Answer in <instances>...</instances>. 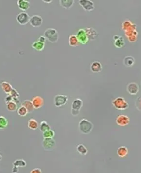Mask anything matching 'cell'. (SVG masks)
<instances>
[{"instance_id": "4fadbf2b", "label": "cell", "mask_w": 141, "mask_h": 173, "mask_svg": "<svg viewBox=\"0 0 141 173\" xmlns=\"http://www.w3.org/2000/svg\"><path fill=\"white\" fill-rule=\"evenodd\" d=\"M127 91L131 95L137 94L139 91V87L136 83L131 82L128 84L127 87Z\"/></svg>"}, {"instance_id": "2e32d148", "label": "cell", "mask_w": 141, "mask_h": 173, "mask_svg": "<svg viewBox=\"0 0 141 173\" xmlns=\"http://www.w3.org/2000/svg\"><path fill=\"white\" fill-rule=\"evenodd\" d=\"M90 69L94 73H99L103 69V65L99 61H94L90 65Z\"/></svg>"}, {"instance_id": "6da1fadb", "label": "cell", "mask_w": 141, "mask_h": 173, "mask_svg": "<svg viewBox=\"0 0 141 173\" xmlns=\"http://www.w3.org/2000/svg\"><path fill=\"white\" fill-rule=\"evenodd\" d=\"M80 131L83 134H89L92 131L94 125L90 121L86 119H83L78 125Z\"/></svg>"}, {"instance_id": "484cf974", "label": "cell", "mask_w": 141, "mask_h": 173, "mask_svg": "<svg viewBox=\"0 0 141 173\" xmlns=\"http://www.w3.org/2000/svg\"><path fill=\"white\" fill-rule=\"evenodd\" d=\"M28 126L30 129L35 130L38 128L39 124L35 119H30L28 121Z\"/></svg>"}, {"instance_id": "7c38bea8", "label": "cell", "mask_w": 141, "mask_h": 173, "mask_svg": "<svg viewBox=\"0 0 141 173\" xmlns=\"http://www.w3.org/2000/svg\"><path fill=\"white\" fill-rule=\"evenodd\" d=\"M31 101H32L34 109H39L44 105V100L43 98L40 96L34 97L33 98Z\"/></svg>"}, {"instance_id": "5b68a950", "label": "cell", "mask_w": 141, "mask_h": 173, "mask_svg": "<svg viewBox=\"0 0 141 173\" xmlns=\"http://www.w3.org/2000/svg\"><path fill=\"white\" fill-rule=\"evenodd\" d=\"M42 146L46 151H52L56 146V142L53 138H44L42 141Z\"/></svg>"}, {"instance_id": "f546056e", "label": "cell", "mask_w": 141, "mask_h": 173, "mask_svg": "<svg viewBox=\"0 0 141 173\" xmlns=\"http://www.w3.org/2000/svg\"><path fill=\"white\" fill-rule=\"evenodd\" d=\"M114 45L118 48L122 47L125 45V41L122 36H120L119 38L115 41Z\"/></svg>"}, {"instance_id": "1f68e13d", "label": "cell", "mask_w": 141, "mask_h": 173, "mask_svg": "<svg viewBox=\"0 0 141 173\" xmlns=\"http://www.w3.org/2000/svg\"><path fill=\"white\" fill-rule=\"evenodd\" d=\"M7 119L3 116H0V129H5L8 125Z\"/></svg>"}, {"instance_id": "7bdbcfd3", "label": "cell", "mask_w": 141, "mask_h": 173, "mask_svg": "<svg viewBox=\"0 0 141 173\" xmlns=\"http://www.w3.org/2000/svg\"><path fill=\"white\" fill-rule=\"evenodd\" d=\"M2 159V156L1 155H0V161Z\"/></svg>"}, {"instance_id": "83f0119b", "label": "cell", "mask_w": 141, "mask_h": 173, "mask_svg": "<svg viewBox=\"0 0 141 173\" xmlns=\"http://www.w3.org/2000/svg\"><path fill=\"white\" fill-rule=\"evenodd\" d=\"M76 150L77 152L82 155H85L88 152L87 148L82 144H79L76 148Z\"/></svg>"}, {"instance_id": "9a60e30c", "label": "cell", "mask_w": 141, "mask_h": 173, "mask_svg": "<svg viewBox=\"0 0 141 173\" xmlns=\"http://www.w3.org/2000/svg\"><path fill=\"white\" fill-rule=\"evenodd\" d=\"M122 28L125 32L129 30H136V25L133 24L131 20H126L122 24Z\"/></svg>"}, {"instance_id": "8992f818", "label": "cell", "mask_w": 141, "mask_h": 173, "mask_svg": "<svg viewBox=\"0 0 141 173\" xmlns=\"http://www.w3.org/2000/svg\"><path fill=\"white\" fill-rule=\"evenodd\" d=\"M68 97L66 95L58 94L54 97V104L56 107H61L64 105L67 102Z\"/></svg>"}, {"instance_id": "7a4b0ae2", "label": "cell", "mask_w": 141, "mask_h": 173, "mask_svg": "<svg viewBox=\"0 0 141 173\" xmlns=\"http://www.w3.org/2000/svg\"><path fill=\"white\" fill-rule=\"evenodd\" d=\"M44 36L47 40L52 43H55L58 41L59 38V34L57 30L54 28H48L45 30Z\"/></svg>"}, {"instance_id": "8fae6325", "label": "cell", "mask_w": 141, "mask_h": 173, "mask_svg": "<svg viewBox=\"0 0 141 173\" xmlns=\"http://www.w3.org/2000/svg\"><path fill=\"white\" fill-rule=\"evenodd\" d=\"M29 22L33 27L38 28L41 26L43 23V19L40 15H33L30 17Z\"/></svg>"}, {"instance_id": "44dd1931", "label": "cell", "mask_w": 141, "mask_h": 173, "mask_svg": "<svg viewBox=\"0 0 141 173\" xmlns=\"http://www.w3.org/2000/svg\"><path fill=\"white\" fill-rule=\"evenodd\" d=\"M75 3L74 0H60V4L61 6L66 9H69L71 8Z\"/></svg>"}, {"instance_id": "277c9868", "label": "cell", "mask_w": 141, "mask_h": 173, "mask_svg": "<svg viewBox=\"0 0 141 173\" xmlns=\"http://www.w3.org/2000/svg\"><path fill=\"white\" fill-rule=\"evenodd\" d=\"M83 106V101L81 99L77 98L73 101L71 105V114L73 116H77L80 110Z\"/></svg>"}, {"instance_id": "b9f144b4", "label": "cell", "mask_w": 141, "mask_h": 173, "mask_svg": "<svg viewBox=\"0 0 141 173\" xmlns=\"http://www.w3.org/2000/svg\"><path fill=\"white\" fill-rule=\"evenodd\" d=\"M44 2H46V3H50V2H52V0H50L49 1H43Z\"/></svg>"}, {"instance_id": "74e56055", "label": "cell", "mask_w": 141, "mask_h": 173, "mask_svg": "<svg viewBox=\"0 0 141 173\" xmlns=\"http://www.w3.org/2000/svg\"><path fill=\"white\" fill-rule=\"evenodd\" d=\"M46 40H47V38H46L45 37L44 35V36H40V37H39L38 41H40V42H43V43H45L46 42Z\"/></svg>"}, {"instance_id": "f1b7e54d", "label": "cell", "mask_w": 141, "mask_h": 173, "mask_svg": "<svg viewBox=\"0 0 141 173\" xmlns=\"http://www.w3.org/2000/svg\"><path fill=\"white\" fill-rule=\"evenodd\" d=\"M40 129L41 132L44 133V132L47 131L48 130L51 129V127L48 123V122L47 121H43L40 123Z\"/></svg>"}, {"instance_id": "4316f807", "label": "cell", "mask_w": 141, "mask_h": 173, "mask_svg": "<svg viewBox=\"0 0 141 173\" xmlns=\"http://www.w3.org/2000/svg\"><path fill=\"white\" fill-rule=\"evenodd\" d=\"M6 108L9 111L13 112L16 111L18 109V105L15 101H10L6 104Z\"/></svg>"}, {"instance_id": "e575fe53", "label": "cell", "mask_w": 141, "mask_h": 173, "mask_svg": "<svg viewBox=\"0 0 141 173\" xmlns=\"http://www.w3.org/2000/svg\"><path fill=\"white\" fill-rule=\"evenodd\" d=\"M10 95H11L13 97V99H14V101H15V100H19L18 98L19 97V94L15 89L13 88V90H12V92H11Z\"/></svg>"}, {"instance_id": "52a82bcc", "label": "cell", "mask_w": 141, "mask_h": 173, "mask_svg": "<svg viewBox=\"0 0 141 173\" xmlns=\"http://www.w3.org/2000/svg\"><path fill=\"white\" fill-rule=\"evenodd\" d=\"M76 36L78 39L79 43L82 44H86L89 42V38L86 35L85 30L83 28H81L76 32Z\"/></svg>"}, {"instance_id": "4dcf8cb0", "label": "cell", "mask_w": 141, "mask_h": 173, "mask_svg": "<svg viewBox=\"0 0 141 173\" xmlns=\"http://www.w3.org/2000/svg\"><path fill=\"white\" fill-rule=\"evenodd\" d=\"M27 164L25 161L23 159H18L15 161L13 163V165L16 167H24L26 166Z\"/></svg>"}, {"instance_id": "ffe728a7", "label": "cell", "mask_w": 141, "mask_h": 173, "mask_svg": "<svg viewBox=\"0 0 141 173\" xmlns=\"http://www.w3.org/2000/svg\"><path fill=\"white\" fill-rule=\"evenodd\" d=\"M21 105L24 106L28 110V113H30V114L33 113L34 110L32 101L30 100H25L21 103Z\"/></svg>"}, {"instance_id": "8d00e7d4", "label": "cell", "mask_w": 141, "mask_h": 173, "mask_svg": "<svg viewBox=\"0 0 141 173\" xmlns=\"http://www.w3.org/2000/svg\"><path fill=\"white\" fill-rule=\"evenodd\" d=\"M14 101V99H13V97L12 96L9 94L8 96H7L5 99V101L6 102V104L8 102H10V101Z\"/></svg>"}, {"instance_id": "f35d334b", "label": "cell", "mask_w": 141, "mask_h": 173, "mask_svg": "<svg viewBox=\"0 0 141 173\" xmlns=\"http://www.w3.org/2000/svg\"><path fill=\"white\" fill-rule=\"evenodd\" d=\"M30 173H42V172L41 169L37 168L34 169L30 171Z\"/></svg>"}, {"instance_id": "30bf717a", "label": "cell", "mask_w": 141, "mask_h": 173, "mask_svg": "<svg viewBox=\"0 0 141 173\" xmlns=\"http://www.w3.org/2000/svg\"><path fill=\"white\" fill-rule=\"evenodd\" d=\"M116 123L119 126L125 127L129 124L130 123V118L127 115L122 114L117 117Z\"/></svg>"}, {"instance_id": "9c48e42d", "label": "cell", "mask_w": 141, "mask_h": 173, "mask_svg": "<svg viewBox=\"0 0 141 173\" xmlns=\"http://www.w3.org/2000/svg\"><path fill=\"white\" fill-rule=\"evenodd\" d=\"M78 2L85 10L91 11L95 9L94 3L91 0H79Z\"/></svg>"}, {"instance_id": "cb8c5ba5", "label": "cell", "mask_w": 141, "mask_h": 173, "mask_svg": "<svg viewBox=\"0 0 141 173\" xmlns=\"http://www.w3.org/2000/svg\"><path fill=\"white\" fill-rule=\"evenodd\" d=\"M79 42L76 36L74 34H72L69 37V44L71 46H77L79 44Z\"/></svg>"}, {"instance_id": "836d02e7", "label": "cell", "mask_w": 141, "mask_h": 173, "mask_svg": "<svg viewBox=\"0 0 141 173\" xmlns=\"http://www.w3.org/2000/svg\"><path fill=\"white\" fill-rule=\"evenodd\" d=\"M55 136V132L53 130L50 129L43 133L44 138H53Z\"/></svg>"}, {"instance_id": "603a6c76", "label": "cell", "mask_w": 141, "mask_h": 173, "mask_svg": "<svg viewBox=\"0 0 141 173\" xmlns=\"http://www.w3.org/2000/svg\"><path fill=\"white\" fill-rule=\"evenodd\" d=\"M129 150L125 146H121L118 148L117 151V154L119 157L123 158L126 157L128 154Z\"/></svg>"}, {"instance_id": "d6a6232c", "label": "cell", "mask_w": 141, "mask_h": 173, "mask_svg": "<svg viewBox=\"0 0 141 173\" xmlns=\"http://www.w3.org/2000/svg\"><path fill=\"white\" fill-rule=\"evenodd\" d=\"M17 113L19 116L24 117L28 114V111L24 106L21 105L19 108H18Z\"/></svg>"}, {"instance_id": "ab89813d", "label": "cell", "mask_w": 141, "mask_h": 173, "mask_svg": "<svg viewBox=\"0 0 141 173\" xmlns=\"http://www.w3.org/2000/svg\"><path fill=\"white\" fill-rule=\"evenodd\" d=\"M18 172H19V168H18V167L14 166L13 169H12V172H13V173H18Z\"/></svg>"}, {"instance_id": "ac0fdd59", "label": "cell", "mask_w": 141, "mask_h": 173, "mask_svg": "<svg viewBox=\"0 0 141 173\" xmlns=\"http://www.w3.org/2000/svg\"><path fill=\"white\" fill-rule=\"evenodd\" d=\"M125 34L129 42H135L137 38L138 33L136 30H132L125 32Z\"/></svg>"}, {"instance_id": "d6986e66", "label": "cell", "mask_w": 141, "mask_h": 173, "mask_svg": "<svg viewBox=\"0 0 141 173\" xmlns=\"http://www.w3.org/2000/svg\"><path fill=\"white\" fill-rule=\"evenodd\" d=\"M1 86L2 88L4 91V92L6 94H10L11 92H12V90H13V88L12 85H11L10 83L8 82H2L1 84Z\"/></svg>"}, {"instance_id": "7402d4cb", "label": "cell", "mask_w": 141, "mask_h": 173, "mask_svg": "<svg viewBox=\"0 0 141 173\" xmlns=\"http://www.w3.org/2000/svg\"><path fill=\"white\" fill-rule=\"evenodd\" d=\"M32 47L37 51H42L45 47V43H43L39 41H35L32 45Z\"/></svg>"}, {"instance_id": "5bb4252c", "label": "cell", "mask_w": 141, "mask_h": 173, "mask_svg": "<svg viewBox=\"0 0 141 173\" xmlns=\"http://www.w3.org/2000/svg\"><path fill=\"white\" fill-rule=\"evenodd\" d=\"M86 32V35L90 41H93L98 36V33L96 30L91 27H87L84 28Z\"/></svg>"}, {"instance_id": "ba28073f", "label": "cell", "mask_w": 141, "mask_h": 173, "mask_svg": "<svg viewBox=\"0 0 141 173\" xmlns=\"http://www.w3.org/2000/svg\"><path fill=\"white\" fill-rule=\"evenodd\" d=\"M30 17L28 13L25 12H21L16 16V20L19 24L24 25L29 22Z\"/></svg>"}, {"instance_id": "e0dca14e", "label": "cell", "mask_w": 141, "mask_h": 173, "mask_svg": "<svg viewBox=\"0 0 141 173\" xmlns=\"http://www.w3.org/2000/svg\"><path fill=\"white\" fill-rule=\"evenodd\" d=\"M17 5L19 8L23 11L29 9L30 7V2L27 0H18Z\"/></svg>"}, {"instance_id": "d590c367", "label": "cell", "mask_w": 141, "mask_h": 173, "mask_svg": "<svg viewBox=\"0 0 141 173\" xmlns=\"http://www.w3.org/2000/svg\"><path fill=\"white\" fill-rule=\"evenodd\" d=\"M135 106L139 111H141V96L138 97L136 101H135Z\"/></svg>"}, {"instance_id": "60d3db41", "label": "cell", "mask_w": 141, "mask_h": 173, "mask_svg": "<svg viewBox=\"0 0 141 173\" xmlns=\"http://www.w3.org/2000/svg\"><path fill=\"white\" fill-rule=\"evenodd\" d=\"M120 36H118V35H115L113 37V39L115 41V40H117L118 38H119Z\"/></svg>"}, {"instance_id": "d4e9b609", "label": "cell", "mask_w": 141, "mask_h": 173, "mask_svg": "<svg viewBox=\"0 0 141 173\" xmlns=\"http://www.w3.org/2000/svg\"><path fill=\"white\" fill-rule=\"evenodd\" d=\"M135 60L132 56H127L124 58L123 63L126 66H132L133 65Z\"/></svg>"}, {"instance_id": "3957f363", "label": "cell", "mask_w": 141, "mask_h": 173, "mask_svg": "<svg viewBox=\"0 0 141 173\" xmlns=\"http://www.w3.org/2000/svg\"><path fill=\"white\" fill-rule=\"evenodd\" d=\"M112 104L115 108L119 110H124L129 106L128 102L122 97H118L115 98L112 101Z\"/></svg>"}]
</instances>
